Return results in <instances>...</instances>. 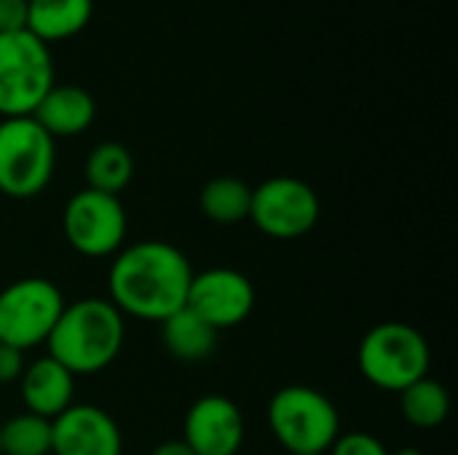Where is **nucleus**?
Returning <instances> with one entry per match:
<instances>
[{"instance_id": "nucleus-9", "label": "nucleus", "mask_w": 458, "mask_h": 455, "mask_svg": "<svg viewBox=\"0 0 458 455\" xmlns=\"http://www.w3.org/2000/svg\"><path fill=\"white\" fill-rule=\"evenodd\" d=\"M129 231L126 209L118 196L91 188L78 190L62 212V233L83 257H110L123 249Z\"/></svg>"}, {"instance_id": "nucleus-20", "label": "nucleus", "mask_w": 458, "mask_h": 455, "mask_svg": "<svg viewBox=\"0 0 458 455\" xmlns=\"http://www.w3.org/2000/svg\"><path fill=\"white\" fill-rule=\"evenodd\" d=\"M0 453L3 455H51V421L19 413L0 424Z\"/></svg>"}, {"instance_id": "nucleus-26", "label": "nucleus", "mask_w": 458, "mask_h": 455, "mask_svg": "<svg viewBox=\"0 0 458 455\" xmlns=\"http://www.w3.org/2000/svg\"><path fill=\"white\" fill-rule=\"evenodd\" d=\"M0 455H3V453H0Z\"/></svg>"}, {"instance_id": "nucleus-6", "label": "nucleus", "mask_w": 458, "mask_h": 455, "mask_svg": "<svg viewBox=\"0 0 458 455\" xmlns=\"http://www.w3.org/2000/svg\"><path fill=\"white\" fill-rule=\"evenodd\" d=\"M54 86V59L48 43L30 29L0 32V115H32Z\"/></svg>"}, {"instance_id": "nucleus-24", "label": "nucleus", "mask_w": 458, "mask_h": 455, "mask_svg": "<svg viewBox=\"0 0 458 455\" xmlns=\"http://www.w3.org/2000/svg\"><path fill=\"white\" fill-rule=\"evenodd\" d=\"M150 455H196L182 440H169V442H161L158 448H153Z\"/></svg>"}, {"instance_id": "nucleus-5", "label": "nucleus", "mask_w": 458, "mask_h": 455, "mask_svg": "<svg viewBox=\"0 0 458 455\" xmlns=\"http://www.w3.org/2000/svg\"><path fill=\"white\" fill-rule=\"evenodd\" d=\"M56 169V142L32 118L0 121V193L16 201L46 190Z\"/></svg>"}, {"instance_id": "nucleus-22", "label": "nucleus", "mask_w": 458, "mask_h": 455, "mask_svg": "<svg viewBox=\"0 0 458 455\" xmlns=\"http://www.w3.org/2000/svg\"><path fill=\"white\" fill-rule=\"evenodd\" d=\"M30 0H0V32L27 29Z\"/></svg>"}, {"instance_id": "nucleus-15", "label": "nucleus", "mask_w": 458, "mask_h": 455, "mask_svg": "<svg viewBox=\"0 0 458 455\" xmlns=\"http://www.w3.org/2000/svg\"><path fill=\"white\" fill-rule=\"evenodd\" d=\"M94 13V0H30L27 29L43 43L78 35Z\"/></svg>"}, {"instance_id": "nucleus-14", "label": "nucleus", "mask_w": 458, "mask_h": 455, "mask_svg": "<svg viewBox=\"0 0 458 455\" xmlns=\"http://www.w3.org/2000/svg\"><path fill=\"white\" fill-rule=\"evenodd\" d=\"M97 115L94 97L81 86H51L32 110V118L56 139L83 134Z\"/></svg>"}, {"instance_id": "nucleus-12", "label": "nucleus", "mask_w": 458, "mask_h": 455, "mask_svg": "<svg viewBox=\"0 0 458 455\" xmlns=\"http://www.w3.org/2000/svg\"><path fill=\"white\" fill-rule=\"evenodd\" d=\"M115 418L97 405H70L51 421V455H121Z\"/></svg>"}, {"instance_id": "nucleus-13", "label": "nucleus", "mask_w": 458, "mask_h": 455, "mask_svg": "<svg viewBox=\"0 0 458 455\" xmlns=\"http://www.w3.org/2000/svg\"><path fill=\"white\" fill-rule=\"evenodd\" d=\"M19 397L27 413L54 421L75 400V375H70L48 354L24 365L19 378Z\"/></svg>"}, {"instance_id": "nucleus-3", "label": "nucleus", "mask_w": 458, "mask_h": 455, "mask_svg": "<svg viewBox=\"0 0 458 455\" xmlns=\"http://www.w3.org/2000/svg\"><path fill=\"white\" fill-rule=\"evenodd\" d=\"M268 426L290 455H325L341 434V416L319 389L284 386L268 402Z\"/></svg>"}, {"instance_id": "nucleus-19", "label": "nucleus", "mask_w": 458, "mask_h": 455, "mask_svg": "<svg viewBox=\"0 0 458 455\" xmlns=\"http://www.w3.org/2000/svg\"><path fill=\"white\" fill-rule=\"evenodd\" d=\"M400 410L416 429H437L451 416V394L435 378H421L400 392Z\"/></svg>"}, {"instance_id": "nucleus-8", "label": "nucleus", "mask_w": 458, "mask_h": 455, "mask_svg": "<svg viewBox=\"0 0 458 455\" xmlns=\"http://www.w3.org/2000/svg\"><path fill=\"white\" fill-rule=\"evenodd\" d=\"M319 196L298 177H271L252 188L250 217L255 228L279 241H295L319 223Z\"/></svg>"}, {"instance_id": "nucleus-1", "label": "nucleus", "mask_w": 458, "mask_h": 455, "mask_svg": "<svg viewBox=\"0 0 458 455\" xmlns=\"http://www.w3.org/2000/svg\"><path fill=\"white\" fill-rule=\"evenodd\" d=\"M113 257L107 271V300L123 316L161 324L185 308L193 268L174 244L145 239L118 249Z\"/></svg>"}, {"instance_id": "nucleus-4", "label": "nucleus", "mask_w": 458, "mask_h": 455, "mask_svg": "<svg viewBox=\"0 0 458 455\" xmlns=\"http://www.w3.org/2000/svg\"><path fill=\"white\" fill-rule=\"evenodd\" d=\"M429 343L427 338L405 322L376 324L360 343L357 365L362 378L381 389L400 394L411 383L427 378L429 373Z\"/></svg>"}, {"instance_id": "nucleus-10", "label": "nucleus", "mask_w": 458, "mask_h": 455, "mask_svg": "<svg viewBox=\"0 0 458 455\" xmlns=\"http://www.w3.org/2000/svg\"><path fill=\"white\" fill-rule=\"evenodd\" d=\"M185 308H191L217 333L231 330L250 319L255 308V287L242 271L207 268L193 274Z\"/></svg>"}, {"instance_id": "nucleus-7", "label": "nucleus", "mask_w": 458, "mask_h": 455, "mask_svg": "<svg viewBox=\"0 0 458 455\" xmlns=\"http://www.w3.org/2000/svg\"><path fill=\"white\" fill-rule=\"evenodd\" d=\"M64 306L62 290L43 276L11 282L0 290V346L24 354L46 346Z\"/></svg>"}, {"instance_id": "nucleus-21", "label": "nucleus", "mask_w": 458, "mask_h": 455, "mask_svg": "<svg viewBox=\"0 0 458 455\" xmlns=\"http://www.w3.org/2000/svg\"><path fill=\"white\" fill-rule=\"evenodd\" d=\"M330 455H389L386 445L368 434V432H341L338 440L333 442V448L327 451Z\"/></svg>"}, {"instance_id": "nucleus-11", "label": "nucleus", "mask_w": 458, "mask_h": 455, "mask_svg": "<svg viewBox=\"0 0 458 455\" xmlns=\"http://www.w3.org/2000/svg\"><path fill=\"white\" fill-rule=\"evenodd\" d=\"M247 424L239 405L223 394H207L191 405L182 424V442L196 455H239Z\"/></svg>"}, {"instance_id": "nucleus-17", "label": "nucleus", "mask_w": 458, "mask_h": 455, "mask_svg": "<svg viewBox=\"0 0 458 455\" xmlns=\"http://www.w3.org/2000/svg\"><path fill=\"white\" fill-rule=\"evenodd\" d=\"M86 188L118 196L134 177V158L121 142H99L83 164Z\"/></svg>"}, {"instance_id": "nucleus-23", "label": "nucleus", "mask_w": 458, "mask_h": 455, "mask_svg": "<svg viewBox=\"0 0 458 455\" xmlns=\"http://www.w3.org/2000/svg\"><path fill=\"white\" fill-rule=\"evenodd\" d=\"M24 373V351L0 346V383H13Z\"/></svg>"}, {"instance_id": "nucleus-16", "label": "nucleus", "mask_w": 458, "mask_h": 455, "mask_svg": "<svg viewBox=\"0 0 458 455\" xmlns=\"http://www.w3.org/2000/svg\"><path fill=\"white\" fill-rule=\"evenodd\" d=\"M161 338H164L166 351L182 362L207 359L217 346V330H212L191 308H180L177 314L164 319L161 322Z\"/></svg>"}, {"instance_id": "nucleus-25", "label": "nucleus", "mask_w": 458, "mask_h": 455, "mask_svg": "<svg viewBox=\"0 0 458 455\" xmlns=\"http://www.w3.org/2000/svg\"><path fill=\"white\" fill-rule=\"evenodd\" d=\"M389 455H424L421 451H416V448H403V451H397V453H389Z\"/></svg>"}, {"instance_id": "nucleus-2", "label": "nucleus", "mask_w": 458, "mask_h": 455, "mask_svg": "<svg viewBox=\"0 0 458 455\" xmlns=\"http://www.w3.org/2000/svg\"><path fill=\"white\" fill-rule=\"evenodd\" d=\"M123 314L107 298H81L64 306L46 349L70 375H94L115 362L123 349Z\"/></svg>"}, {"instance_id": "nucleus-18", "label": "nucleus", "mask_w": 458, "mask_h": 455, "mask_svg": "<svg viewBox=\"0 0 458 455\" xmlns=\"http://www.w3.org/2000/svg\"><path fill=\"white\" fill-rule=\"evenodd\" d=\"M252 188L239 177H215L201 188L199 206L215 225H239L250 217Z\"/></svg>"}]
</instances>
